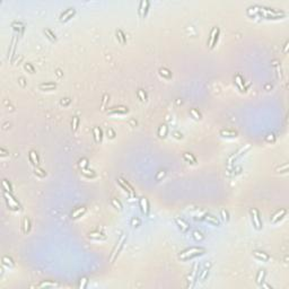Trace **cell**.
Listing matches in <instances>:
<instances>
[{"label": "cell", "instance_id": "obj_40", "mask_svg": "<svg viewBox=\"0 0 289 289\" xmlns=\"http://www.w3.org/2000/svg\"><path fill=\"white\" fill-rule=\"evenodd\" d=\"M190 114L192 115V118H194L196 120H201L202 119V115H201V113L196 108H191L190 110Z\"/></svg>", "mask_w": 289, "mask_h": 289}, {"label": "cell", "instance_id": "obj_56", "mask_svg": "<svg viewBox=\"0 0 289 289\" xmlns=\"http://www.w3.org/2000/svg\"><path fill=\"white\" fill-rule=\"evenodd\" d=\"M288 44H289V43H288V41H287V42H286V44H285V48H284V53H285V54L288 52V46H289Z\"/></svg>", "mask_w": 289, "mask_h": 289}, {"label": "cell", "instance_id": "obj_50", "mask_svg": "<svg viewBox=\"0 0 289 289\" xmlns=\"http://www.w3.org/2000/svg\"><path fill=\"white\" fill-rule=\"evenodd\" d=\"M265 141H267V143H275V141H276V136L273 134H269L267 137H265Z\"/></svg>", "mask_w": 289, "mask_h": 289}, {"label": "cell", "instance_id": "obj_21", "mask_svg": "<svg viewBox=\"0 0 289 289\" xmlns=\"http://www.w3.org/2000/svg\"><path fill=\"white\" fill-rule=\"evenodd\" d=\"M28 158H30V162L32 163V165L35 167V166H37L39 165V163H40V158H39V155H37V152H36L35 150H31L30 152H28Z\"/></svg>", "mask_w": 289, "mask_h": 289}, {"label": "cell", "instance_id": "obj_17", "mask_svg": "<svg viewBox=\"0 0 289 289\" xmlns=\"http://www.w3.org/2000/svg\"><path fill=\"white\" fill-rule=\"evenodd\" d=\"M210 267H211V263L210 262H207L205 264V268L202 269V271H200V273H199V276H198V279L200 281H205L207 278H208V276H209V271H210Z\"/></svg>", "mask_w": 289, "mask_h": 289}, {"label": "cell", "instance_id": "obj_43", "mask_svg": "<svg viewBox=\"0 0 289 289\" xmlns=\"http://www.w3.org/2000/svg\"><path fill=\"white\" fill-rule=\"evenodd\" d=\"M137 95H138L139 99L141 101V102H146L147 101V94L145 90H143V89H139L138 92H137Z\"/></svg>", "mask_w": 289, "mask_h": 289}, {"label": "cell", "instance_id": "obj_11", "mask_svg": "<svg viewBox=\"0 0 289 289\" xmlns=\"http://www.w3.org/2000/svg\"><path fill=\"white\" fill-rule=\"evenodd\" d=\"M286 215H287V209L281 208V209L277 210L276 212L272 215L270 221H271V224H277V222H279L280 220H282Z\"/></svg>", "mask_w": 289, "mask_h": 289}, {"label": "cell", "instance_id": "obj_55", "mask_svg": "<svg viewBox=\"0 0 289 289\" xmlns=\"http://www.w3.org/2000/svg\"><path fill=\"white\" fill-rule=\"evenodd\" d=\"M0 151H1V156H2V157H5V156H7L9 154L7 150H5V148H1V149H0Z\"/></svg>", "mask_w": 289, "mask_h": 289}, {"label": "cell", "instance_id": "obj_35", "mask_svg": "<svg viewBox=\"0 0 289 289\" xmlns=\"http://www.w3.org/2000/svg\"><path fill=\"white\" fill-rule=\"evenodd\" d=\"M2 264L6 265V267H8V268L15 267V263H14L13 259L9 258V256H2Z\"/></svg>", "mask_w": 289, "mask_h": 289}, {"label": "cell", "instance_id": "obj_30", "mask_svg": "<svg viewBox=\"0 0 289 289\" xmlns=\"http://www.w3.org/2000/svg\"><path fill=\"white\" fill-rule=\"evenodd\" d=\"M183 158H184V160H187V163L196 164V158L193 156V154H191V152H184V154H183Z\"/></svg>", "mask_w": 289, "mask_h": 289}, {"label": "cell", "instance_id": "obj_48", "mask_svg": "<svg viewBox=\"0 0 289 289\" xmlns=\"http://www.w3.org/2000/svg\"><path fill=\"white\" fill-rule=\"evenodd\" d=\"M279 171H280V173H287V172H288V163H285L282 166L278 167V168H277V172H279Z\"/></svg>", "mask_w": 289, "mask_h": 289}, {"label": "cell", "instance_id": "obj_39", "mask_svg": "<svg viewBox=\"0 0 289 289\" xmlns=\"http://www.w3.org/2000/svg\"><path fill=\"white\" fill-rule=\"evenodd\" d=\"M34 174H35L36 176H39V177H45V176H46V172L43 171L42 168H40L39 166H35V167H34Z\"/></svg>", "mask_w": 289, "mask_h": 289}, {"label": "cell", "instance_id": "obj_47", "mask_svg": "<svg viewBox=\"0 0 289 289\" xmlns=\"http://www.w3.org/2000/svg\"><path fill=\"white\" fill-rule=\"evenodd\" d=\"M24 68H25V69H26V70L30 72V74H35V68L33 67V64H32V63H28V62L24 63Z\"/></svg>", "mask_w": 289, "mask_h": 289}, {"label": "cell", "instance_id": "obj_53", "mask_svg": "<svg viewBox=\"0 0 289 289\" xmlns=\"http://www.w3.org/2000/svg\"><path fill=\"white\" fill-rule=\"evenodd\" d=\"M221 216H222V218H224L225 221H228V220H229V214H228V211H227L226 209L221 210Z\"/></svg>", "mask_w": 289, "mask_h": 289}, {"label": "cell", "instance_id": "obj_15", "mask_svg": "<svg viewBox=\"0 0 289 289\" xmlns=\"http://www.w3.org/2000/svg\"><path fill=\"white\" fill-rule=\"evenodd\" d=\"M129 112V108L127 106H114L111 107L110 110H107V114H125Z\"/></svg>", "mask_w": 289, "mask_h": 289}, {"label": "cell", "instance_id": "obj_41", "mask_svg": "<svg viewBox=\"0 0 289 289\" xmlns=\"http://www.w3.org/2000/svg\"><path fill=\"white\" fill-rule=\"evenodd\" d=\"M87 284H88V278L87 277H83L79 279V285H78V288L79 289H84L87 287Z\"/></svg>", "mask_w": 289, "mask_h": 289}, {"label": "cell", "instance_id": "obj_49", "mask_svg": "<svg viewBox=\"0 0 289 289\" xmlns=\"http://www.w3.org/2000/svg\"><path fill=\"white\" fill-rule=\"evenodd\" d=\"M140 224H141V221H140V219L137 217H134L131 219V226L134 227H139L140 226Z\"/></svg>", "mask_w": 289, "mask_h": 289}, {"label": "cell", "instance_id": "obj_8", "mask_svg": "<svg viewBox=\"0 0 289 289\" xmlns=\"http://www.w3.org/2000/svg\"><path fill=\"white\" fill-rule=\"evenodd\" d=\"M219 35H220V30H219L218 27H214V28L211 30L210 36L209 39H208V42H207V44L209 45V48L211 50L215 49V46L217 45L218 40H219Z\"/></svg>", "mask_w": 289, "mask_h": 289}, {"label": "cell", "instance_id": "obj_6", "mask_svg": "<svg viewBox=\"0 0 289 289\" xmlns=\"http://www.w3.org/2000/svg\"><path fill=\"white\" fill-rule=\"evenodd\" d=\"M198 276H199V264L196 263V264L193 265L192 270L190 271V273H189V276H187V288H193V287H194L196 280H198Z\"/></svg>", "mask_w": 289, "mask_h": 289}, {"label": "cell", "instance_id": "obj_29", "mask_svg": "<svg viewBox=\"0 0 289 289\" xmlns=\"http://www.w3.org/2000/svg\"><path fill=\"white\" fill-rule=\"evenodd\" d=\"M81 171V174L84 175L85 177L87 178H95L97 175H96V173L94 172V171H92V169H86V168H83L80 169Z\"/></svg>", "mask_w": 289, "mask_h": 289}, {"label": "cell", "instance_id": "obj_13", "mask_svg": "<svg viewBox=\"0 0 289 289\" xmlns=\"http://www.w3.org/2000/svg\"><path fill=\"white\" fill-rule=\"evenodd\" d=\"M139 206H140V210L145 216H148L150 212V206H149V201L147 198H141L139 200Z\"/></svg>", "mask_w": 289, "mask_h": 289}, {"label": "cell", "instance_id": "obj_32", "mask_svg": "<svg viewBox=\"0 0 289 289\" xmlns=\"http://www.w3.org/2000/svg\"><path fill=\"white\" fill-rule=\"evenodd\" d=\"M116 37H118V40L120 41L121 44H125L127 43V36H125V34L123 33L122 30H118L116 31Z\"/></svg>", "mask_w": 289, "mask_h": 289}, {"label": "cell", "instance_id": "obj_12", "mask_svg": "<svg viewBox=\"0 0 289 289\" xmlns=\"http://www.w3.org/2000/svg\"><path fill=\"white\" fill-rule=\"evenodd\" d=\"M149 6H150V2H149V1H147V0L140 1L138 11L141 18H145L147 16V13H148V10H149Z\"/></svg>", "mask_w": 289, "mask_h": 289}, {"label": "cell", "instance_id": "obj_26", "mask_svg": "<svg viewBox=\"0 0 289 289\" xmlns=\"http://www.w3.org/2000/svg\"><path fill=\"white\" fill-rule=\"evenodd\" d=\"M23 233L24 234H28L31 231V220L28 217H24L23 218Z\"/></svg>", "mask_w": 289, "mask_h": 289}, {"label": "cell", "instance_id": "obj_5", "mask_svg": "<svg viewBox=\"0 0 289 289\" xmlns=\"http://www.w3.org/2000/svg\"><path fill=\"white\" fill-rule=\"evenodd\" d=\"M4 198L6 200V203H7V207H8L10 210H14V211H17L20 208V205L15 198L13 196V193H9L7 191H4Z\"/></svg>", "mask_w": 289, "mask_h": 289}, {"label": "cell", "instance_id": "obj_45", "mask_svg": "<svg viewBox=\"0 0 289 289\" xmlns=\"http://www.w3.org/2000/svg\"><path fill=\"white\" fill-rule=\"evenodd\" d=\"M78 166H79L80 169L86 168V167L88 166V159H87V158H81V159H79V162H78Z\"/></svg>", "mask_w": 289, "mask_h": 289}, {"label": "cell", "instance_id": "obj_52", "mask_svg": "<svg viewBox=\"0 0 289 289\" xmlns=\"http://www.w3.org/2000/svg\"><path fill=\"white\" fill-rule=\"evenodd\" d=\"M70 102H71V99L70 98H62L61 101H60V105H62V106H67V105H69L70 104Z\"/></svg>", "mask_w": 289, "mask_h": 289}, {"label": "cell", "instance_id": "obj_22", "mask_svg": "<svg viewBox=\"0 0 289 289\" xmlns=\"http://www.w3.org/2000/svg\"><path fill=\"white\" fill-rule=\"evenodd\" d=\"M37 287L39 288H54V287H59V284L52 280H44L40 282L37 285Z\"/></svg>", "mask_w": 289, "mask_h": 289}, {"label": "cell", "instance_id": "obj_3", "mask_svg": "<svg viewBox=\"0 0 289 289\" xmlns=\"http://www.w3.org/2000/svg\"><path fill=\"white\" fill-rule=\"evenodd\" d=\"M125 240H127V235H125V234H122V235L120 236V238L118 240L115 246H114V249H113L111 255H110V262H111V263L114 262V261H115V259L119 256L121 250L123 249V246H124Z\"/></svg>", "mask_w": 289, "mask_h": 289}, {"label": "cell", "instance_id": "obj_10", "mask_svg": "<svg viewBox=\"0 0 289 289\" xmlns=\"http://www.w3.org/2000/svg\"><path fill=\"white\" fill-rule=\"evenodd\" d=\"M75 15H76V8L70 7V8H68L67 10H64V11L60 15V22L61 23L68 22V20H70Z\"/></svg>", "mask_w": 289, "mask_h": 289}, {"label": "cell", "instance_id": "obj_20", "mask_svg": "<svg viewBox=\"0 0 289 289\" xmlns=\"http://www.w3.org/2000/svg\"><path fill=\"white\" fill-rule=\"evenodd\" d=\"M88 238L93 240H106V236L104 235V234H102L101 231H90L88 234Z\"/></svg>", "mask_w": 289, "mask_h": 289}, {"label": "cell", "instance_id": "obj_25", "mask_svg": "<svg viewBox=\"0 0 289 289\" xmlns=\"http://www.w3.org/2000/svg\"><path fill=\"white\" fill-rule=\"evenodd\" d=\"M219 134L221 136L222 138H236L237 137V132L236 131H234V130H221L220 132H219Z\"/></svg>", "mask_w": 289, "mask_h": 289}, {"label": "cell", "instance_id": "obj_27", "mask_svg": "<svg viewBox=\"0 0 289 289\" xmlns=\"http://www.w3.org/2000/svg\"><path fill=\"white\" fill-rule=\"evenodd\" d=\"M234 80H235V84L237 85V87L242 90V92H245L246 90V88H245L244 86V79H243V77L240 75H236L235 78H234Z\"/></svg>", "mask_w": 289, "mask_h": 289}, {"label": "cell", "instance_id": "obj_34", "mask_svg": "<svg viewBox=\"0 0 289 289\" xmlns=\"http://www.w3.org/2000/svg\"><path fill=\"white\" fill-rule=\"evenodd\" d=\"M192 237H193V240H196V242H201V240H205V236H203V234H202L201 231H192Z\"/></svg>", "mask_w": 289, "mask_h": 289}, {"label": "cell", "instance_id": "obj_51", "mask_svg": "<svg viewBox=\"0 0 289 289\" xmlns=\"http://www.w3.org/2000/svg\"><path fill=\"white\" fill-rule=\"evenodd\" d=\"M106 134H107V137H108L110 139L115 138V132H114V131H113V129H111V128H108V129H107Z\"/></svg>", "mask_w": 289, "mask_h": 289}, {"label": "cell", "instance_id": "obj_18", "mask_svg": "<svg viewBox=\"0 0 289 289\" xmlns=\"http://www.w3.org/2000/svg\"><path fill=\"white\" fill-rule=\"evenodd\" d=\"M175 222H176V226L178 227V229L182 231V233H187V231H189V229H190V226H189V224H187V221H184L183 219H181V218H175Z\"/></svg>", "mask_w": 289, "mask_h": 289}, {"label": "cell", "instance_id": "obj_58", "mask_svg": "<svg viewBox=\"0 0 289 289\" xmlns=\"http://www.w3.org/2000/svg\"><path fill=\"white\" fill-rule=\"evenodd\" d=\"M57 75H58L59 77H61V71H60V70H57Z\"/></svg>", "mask_w": 289, "mask_h": 289}, {"label": "cell", "instance_id": "obj_28", "mask_svg": "<svg viewBox=\"0 0 289 289\" xmlns=\"http://www.w3.org/2000/svg\"><path fill=\"white\" fill-rule=\"evenodd\" d=\"M167 134H168V128H167L166 124H162L159 128H158V130H157V134H158L159 138H163V139L166 138Z\"/></svg>", "mask_w": 289, "mask_h": 289}, {"label": "cell", "instance_id": "obj_19", "mask_svg": "<svg viewBox=\"0 0 289 289\" xmlns=\"http://www.w3.org/2000/svg\"><path fill=\"white\" fill-rule=\"evenodd\" d=\"M253 256L260 260V261H262V262H267L270 260V255L267 254L265 252H262V251H253Z\"/></svg>", "mask_w": 289, "mask_h": 289}, {"label": "cell", "instance_id": "obj_36", "mask_svg": "<svg viewBox=\"0 0 289 289\" xmlns=\"http://www.w3.org/2000/svg\"><path fill=\"white\" fill-rule=\"evenodd\" d=\"M247 15L249 16H258L259 15V6H252L247 8Z\"/></svg>", "mask_w": 289, "mask_h": 289}, {"label": "cell", "instance_id": "obj_54", "mask_svg": "<svg viewBox=\"0 0 289 289\" xmlns=\"http://www.w3.org/2000/svg\"><path fill=\"white\" fill-rule=\"evenodd\" d=\"M173 136H174V138H175V139H178V140L183 138V134H180L178 131H174V132H173Z\"/></svg>", "mask_w": 289, "mask_h": 289}, {"label": "cell", "instance_id": "obj_46", "mask_svg": "<svg viewBox=\"0 0 289 289\" xmlns=\"http://www.w3.org/2000/svg\"><path fill=\"white\" fill-rule=\"evenodd\" d=\"M44 33H45V35L48 36L51 41H57V36H55V34H54L51 30H45Z\"/></svg>", "mask_w": 289, "mask_h": 289}, {"label": "cell", "instance_id": "obj_7", "mask_svg": "<svg viewBox=\"0 0 289 289\" xmlns=\"http://www.w3.org/2000/svg\"><path fill=\"white\" fill-rule=\"evenodd\" d=\"M250 214H251V218H252V222H253V226L255 229H262V220H261V217H260V212L256 208H252L250 210Z\"/></svg>", "mask_w": 289, "mask_h": 289}, {"label": "cell", "instance_id": "obj_16", "mask_svg": "<svg viewBox=\"0 0 289 289\" xmlns=\"http://www.w3.org/2000/svg\"><path fill=\"white\" fill-rule=\"evenodd\" d=\"M201 219H203L205 221L209 222V224L214 225V226H220V221L218 220V218L211 214H205L203 215V217L201 218Z\"/></svg>", "mask_w": 289, "mask_h": 289}, {"label": "cell", "instance_id": "obj_14", "mask_svg": "<svg viewBox=\"0 0 289 289\" xmlns=\"http://www.w3.org/2000/svg\"><path fill=\"white\" fill-rule=\"evenodd\" d=\"M87 211V208L85 206H81V207H77L76 209H74L70 214V218L71 219H78V218L83 217Z\"/></svg>", "mask_w": 289, "mask_h": 289}, {"label": "cell", "instance_id": "obj_1", "mask_svg": "<svg viewBox=\"0 0 289 289\" xmlns=\"http://www.w3.org/2000/svg\"><path fill=\"white\" fill-rule=\"evenodd\" d=\"M206 253V249L205 247H201V246H192L189 249H185L184 251H182L181 253L178 254V260L181 261H189L192 260L194 258H198L200 255H203Z\"/></svg>", "mask_w": 289, "mask_h": 289}, {"label": "cell", "instance_id": "obj_57", "mask_svg": "<svg viewBox=\"0 0 289 289\" xmlns=\"http://www.w3.org/2000/svg\"><path fill=\"white\" fill-rule=\"evenodd\" d=\"M19 83H20V85H22L23 87H25V79H24V78H19Z\"/></svg>", "mask_w": 289, "mask_h": 289}, {"label": "cell", "instance_id": "obj_38", "mask_svg": "<svg viewBox=\"0 0 289 289\" xmlns=\"http://www.w3.org/2000/svg\"><path fill=\"white\" fill-rule=\"evenodd\" d=\"M166 174H167V172H166L165 169H160V171H158L157 174H156V176H155L156 182H159V181H162L163 178H165Z\"/></svg>", "mask_w": 289, "mask_h": 289}, {"label": "cell", "instance_id": "obj_23", "mask_svg": "<svg viewBox=\"0 0 289 289\" xmlns=\"http://www.w3.org/2000/svg\"><path fill=\"white\" fill-rule=\"evenodd\" d=\"M55 88H57V84H55V83H52V81L42 83V84L39 85V89H41V90H53V89Z\"/></svg>", "mask_w": 289, "mask_h": 289}, {"label": "cell", "instance_id": "obj_42", "mask_svg": "<svg viewBox=\"0 0 289 289\" xmlns=\"http://www.w3.org/2000/svg\"><path fill=\"white\" fill-rule=\"evenodd\" d=\"M111 203H112V206H113L114 208H116V209L120 210V211H121L122 209H123V207H122V203H121V202H120L119 200H118V199H115V198H113V199H112V200H111Z\"/></svg>", "mask_w": 289, "mask_h": 289}, {"label": "cell", "instance_id": "obj_37", "mask_svg": "<svg viewBox=\"0 0 289 289\" xmlns=\"http://www.w3.org/2000/svg\"><path fill=\"white\" fill-rule=\"evenodd\" d=\"M2 189H4V191L13 193V187H11V184L9 183L8 180H4V181H2Z\"/></svg>", "mask_w": 289, "mask_h": 289}, {"label": "cell", "instance_id": "obj_24", "mask_svg": "<svg viewBox=\"0 0 289 289\" xmlns=\"http://www.w3.org/2000/svg\"><path fill=\"white\" fill-rule=\"evenodd\" d=\"M93 134H94V139L96 143H101L103 139V132L102 129L99 127H94L93 128Z\"/></svg>", "mask_w": 289, "mask_h": 289}, {"label": "cell", "instance_id": "obj_33", "mask_svg": "<svg viewBox=\"0 0 289 289\" xmlns=\"http://www.w3.org/2000/svg\"><path fill=\"white\" fill-rule=\"evenodd\" d=\"M264 278H265V270H260L256 276V284L261 286L264 282Z\"/></svg>", "mask_w": 289, "mask_h": 289}, {"label": "cell", "instance_id": "obj_44", "mask_svg": "<svg viewBox=\"0 0 289 289\" xmlns=\"http://www.w3.org/2000/svg\"><path fill=\"white\" fill-rule=\"evenodd\" d=\"M79 124V118L78 116H72V122H71V129L72 131H76Z\"/></svg>", "mask_w": 289, "mask_h": 289}, {"label": "cell", "instance_id": "obj_4", "mask_svg": "<svg viewBox=\"0 0 289 289\" xmlns=\"http://www.w3.org/2000/svg\"><path fill=\"white\" fill-rule=\"evenodd\" d=\"M251 147H252V145H251V143H245L244 146L240 147V149L236 151L234 155H231V157L228 158V160H227V165H228V166H231V165L234 164V163H235V162L238 159V158H240V157L244 155V154H246V152H247V151L251 149Z\"/></svg>", "mask_w": 289, "mask_h": 289}, {"label": "cell", "instance_id": "obj_2", "mask_svg": "<svg viewBox=\"0 0 289 289\" xmlns=\"http://www.w3.org/2000/svg\"><path fill=\"white\" fill-rule=\"evenodd\" d=\"M260 17L267 18V19H281L285 17L286 14L282 10H276V9L267 8V7H261L259 6V15Z\"/></svg>", "mask_w": 289, "mask_h": 289}, {"label": "cell", "instance_id": "obj_9", "mask_svg": "<svg viewBox=\"0 0 289 289\" xmlns=\"http://www.w3.org/2000/svg\"><path fill=\"white\" fill-rule=\"evenodd\" d=\"M118 183H119V185H120L123 190H124V192L127 193V194H129V196H136V193H134V187H132V185L130 184L128 181H125L124 178L123 177H119L118 180Z\"/></svg>", "mask_w": 289, "mask_h": 289}, {"label": "cell", "instance_id": "obj_31", "mask_svg": "<svg viewBox=\"0 0 289 289\" xmlns=\"http://www.w3.org/2000/svg\"><path fill=\"white\" fill-rule=\"evenodd\" d=\"M159 75L163 77V78H165V79H171L172 78V72H171V70H168L167 68H160L159 69Z\"/></svg>", "mask_w": 289, "mask_h": 289}]
</instances>
